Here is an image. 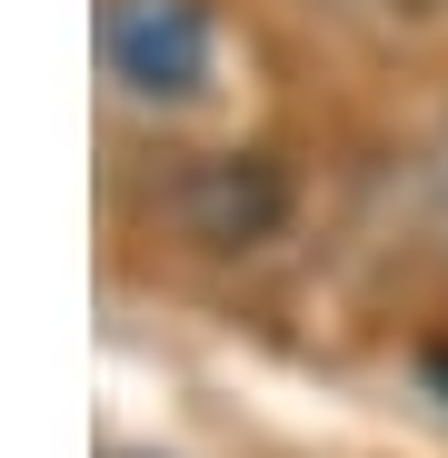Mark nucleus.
<instances>
[{
  "label": "nucleus",
  "instance_id": "obj_1",
  "mask_svg": "<svg viewBox=\"0 0 448 458\" xmlns=\"http://www.w3.org/2000/svg\"><path fill=\"white\" fill-rule=\"evenodd\" d=\"M100 60L139 100H180L209 81V21L199 0H110L100 11Z\"/></svg>",
  "mask_w": 448,
  "mask_h": 458
},
{
  "label": "nucleus",
  "instance_id": "obj_2",
  "mask_svg": "<svg viewBox=\"0 0 448 458\" xmlns=\"http://www.w3.org/2000/svg\"><path fill=\"white\" fill-rule=\"evenodd\" d=\"M438 190H448V149H438Z\"/></svg>",
  "mask_w": 448,
  "mask_h": 458
}]
</instances>
